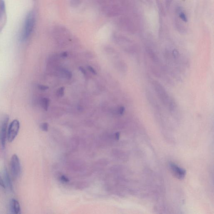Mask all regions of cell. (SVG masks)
Returning a JSON list of instances; mask_svg holds the SVG:
<instances>
[{"label": "cell", "instance_id": "cell-1", "mask_svg": "<svg viewBox=\"0 0 214 214\" xmlns=\"http://www.w3.org/2000/svg\"><path fill=\"white\" fill-rule=\"evenodd\" d=\"M151 84L159 100L167 111L172 113H175L179 111L177 103L175 100L168 93L166 89L159 82L156 80H152Z\"/></svg>", "mask_w": 214, "mask_h": 214}, {"label": "cell", "instance_id": "cell-2", "mask_svg": "<svg viewBox=\"0 0 214 214\" xmlns=\"http://www.w3.org/2000/svg\"><path fill=\"white\" fill-rule=\"evenodd\" d=\"M35 14L33 11L30 12L26 17L23 28L21 35L22 40L27 39L31 35L35 25Z\"/></svg>", "mask_w": 214, "mask_h": 214}, {"label": "cell", "instance_id": "cell-3", "mask_svg": "<svg viewBox=\"0 0 214 214\" xmlns=\"http://www.w3.org/2000/svg\"><path fill=\"white\" fill-rule=\"evenodd\" d=\"M10 169L12 176L14 179L19 177L21 167L19 158L17 154H14L12 156L10 161Z\"/></svg>", "mask_w": 214, "mask_h": 214}, {"label": "cell", "instance_id": "cell-4", "mask_svg": "<svg viewBox=\"0 0 214 214\" xmlns=\"http://www.w3.org/2000/svg\"><path fill=\"white\" fill-rule=\"evenodd\" d=\"M20 128V123L19 121L14 120L10 124L7 131V138L9 142L14 141L17 137Z\"/></svg>", "mask_w": 214, "mask_h": 214}, {"label": "cell", "instance_id": "cell-5", "mask_svg": "<svg viewBox=\"0 0 214 214\" xmlns=\"http://www.w3.org/2000/svg\"><path fill=\"white\" fill-rule=\"evenodd\" d=\"M9 118L5 116L2 120L0 124V142L3 149L6 147V139L7 136V127Z\"/></svg>", "mask_w": 214, "mask_h": 214}, {"label": "cell", "instance_id": "cell-6", "mask_svg": "<svg viewBox=\"0 0 214 214\" xmlns=\"http://www.w3.org/2000/svg\"><path fill=\"white\" fill-rule=\"evenodd\" d=\"M169 168L171 170L172 173L177 179H182L184 178L186 175V171L183 168H180L174 163L169 164Z\"/></svg>", "mask_w": 214, "mask_h": 214}, {"label": "cell", "instance_id": "cell-7", "mask_svg": "<svg viewBox=\"0 0 214 214\" xmlns=\"http://www.w3.org/2000/svg\"><path fill=\"white\" fill-rule=\"evenodd\" d=\"M11 210L13 213L18 214L20 213V204L19 202L15 199H12L11 202Z\"/></svg>", "mask_w": 214, "mask_h": 214}, {"label": "cell", "instance_id": "cell-8", "mask_svg": "<svg viewBox=\"0 0 214 214\" xmlns=\"http://www.w3.org/2000/svg\"><path fill=\"white\" fill-rule=\"evenodd\" d=\"M4 184H5V186H7L8 188L12 191L13 189V184L12 183L11 179L10 177L9 174L7 171V169L5 168L4 171Z\"/></svg>", "mask_w": 214, "mask_h": 214}, {"label": "cell", "instance_id": "cell-9", "mask_svg": "<svg viewBox=\"0 0 214 214\" xmlns=\"http://www.w3.org/2000/svg\"><path fill=\"white\" fill-rule=\"evenodd\" d=\"M49 100L47 98H42L41 101V104L43 109L45 111L48 110L49 105Z\"/></svg>", "mask_w": 214, "mask_h": 214}, {"label": "cell", "instance_id": "cell-10", "mask_svg": "<svg viewBox=\"0 0 214 214\" xmlns=\"http://www.w3.org/2000/svg\"><path fill=\"white\" fill-rule=\"evenodd\" d=\"M178 15L180 19H181L184 22L187 23L188 22V18L186 14L183 11L179 10L178 11Z\"/></svg>", "mask_w": 214, "mask_h": 214}, {"label": "cell", "instance_id": "cell-11", "mask_svg": "<svg viewBox=\"0 0 214 214\" xmlns=\"http://www.w3.org/2000/svg\"><path fill=\"white\" fill-rule=\"evenodd\" d=\"M65 87H61L57 91V96L59 97H62L64 95Z\"/></svg>", "mask_w": 214, "mask_h": 214}, {"label": "cell", "instance_id": "cell-12", "mask_svg": "<svg viewBox=\"0 0 214 214\" xmlns=\"http://www.w3.org/2000/svg\"><path fill=\"white\" fill-rule=\"evenodd\" d=\"M41 128L44 131H47L48 130V124L46 123H44L41 124Z\"/></svg>", "mask_w": 214, "mask_h": 214}, {"label": "cell", "instance_id": "cell-13", "mask_svg": "<svg viewBox=\"0 0 214 214\" xmlns=\"http://www.w3.org/2000/svg\"><path fill=\"white\" fill-rule=\"evenodd\" d=\"M65 73L67 78L70 79L72 78V74L70 71L66 70V71H65Z\"/></svg>", "mask_w": 214, "mask_h": 214}, {"label": "cell", "instance_id": "cell-14", "mask_svg": "<svg viewBox=\"0 0 214 214\" xmlns=\"http://www.w3.org/2000/svg\"><path fill=\"white\" fill-rule=\"evenodd\" d=\"M38 88L39 89L42 90H46L48 89L49 87L46 86V85H38Z\"/></svg>", "mask_w": 214, "mask_h": 214}, {"label": "cell", "instance_id": "cell-15", "mask_svg": "<svg viewBox=\"0 0 214 214\" xmlns=\"http://www.w3.org/2000/svg\"><path fill=\"white\" fill-rule=\"evenodd\" d=\"M87 68H88V70H90V71L91 72H92V73H93L94 74L96 75V74H97V72H96V70H95V69H94L93 67L90 66H89L87 67Z\"/></svg>", "mask_w": 214, "mask_h": 214}, {"label": "cell", "instance_id": "cell-16", "mask_svg": "<svg viewBox=\"0 0 214 214\" xmlns=\"http://www.w3.org/2000/svg\"><path fill=\"white\" fill-rule=\"evenodd\" d=\"M125 111V108L124 106L120 107L119 109V113L120 115H123L124 114Z\"/></svg>", "mask_w": 214, "mask_h": 214}, {"label": "cell", "instance_id": "cell-17", "mask_svg": "<svg viewBox=\"0 0 214 214\" xmlns=\"http://www.w3.org/2000/svg\"><path fill=\"white\" fill-rule=\"evenodd\" d=\"M173 0H165V3H166V6L167 8H168L171 4Z\"/></svg>", "mask_w": 214, "mask_h": 214}, {"label": "cell", "instance_id": "cell-18", "mask_svg": "<svg viewBox=\"0 0 214 214\" xmlns=\"http://www.w3.org/2000/svg\"><path fill=\"white\" fill-rule=\"evenodd\" d=\"M0 186L4 188H6V186H5V184H4V180L2 179V177H1V175H0Z\"/></svg>", "mask_w": 214, "mask_h": 214}, {"label": "cell", "instance_id": "cell-19", "mask_svg": "<svg viewBox=\"0 0 214 214\" xmlns=\"http://www.w3.org/2000/svg\"><path fill=\"white\" fill-rule=\"evenodd\" d=\"M79 70H80V71L81 72H82V73H83V74H84V75H86V71H85V69H84V68H83V67H80L79 68Z\"/></svg>", "mask_w": 214, "mask_h": 214}, {"label": "cell", "instance_id": "cell-20", "mask_svg": "<svg viewBox=\"0 0 214 214\" xmlns=\"http://www.w3.org/2000/svg\"><path fill=\"white\" fill-rule=\"evenodd\" d=\"M68 55V53L67 52H64L61 54V56L63 57H66Z\"/></svg>", "mask_w": 214, "mask_h": 214}, {"label": "cell", "instance_id": "cell-21", "mask_svg": "<svg viewBox=\"0 0 214 214\" xmlns=\"http://www.w3.org/2000/svg\"><path fill=\"white\" fill-rule=\"evenodd\" d=\"M115 138H116V139H118L119 138L120 136V134H119V133H117L116 134H115Z\"/></svg>", "mask_w": 214, "mask_h": 214}]
</instances>
